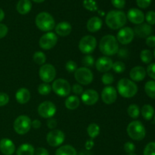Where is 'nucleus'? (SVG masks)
Instances as JSON below:
<instances>
[{
	"label": "nucleus",
	"instance_id": "obj_1",
	"mask_svg": "<svg viewBox=\"0 0 155 155\" xmlns=\"http://www.w3.org/2000/svg\"><path fill=\"white\" fill-rule=\"evenodd\" d=\"M127 15L122 11H110L107 14L105 18L106 25L112 30H119L123 28L127 24Z\"/></svg>",
	"mask_w": 155,
	"mask_h": 155
},
{
	"label": "nucleus",
	"instance_id": "obj_2",
	"mask_svg": "<svg viewBox=\"0 0 155 155\" xmlns=\"http://www.w3.org/2000/svg\"><path fill=\"white\" fill-rule=\"evenodd\" d=\"M99 49L105 56H112L119 51V42L113 35L104 36L99 42Z\"/></svg>",
	"mask_w": 155,
	"mask_h": 155
},
{
	"label": "nucleus",
	"instance_id": "obj_3",
	"mask_svg": "<svg viewBox=\"0 0 155 155\" xmlns=\"http://www.w3.org/2000/svg\"><path fill=\"white\" fill-rule=\"evenodd\" d=\"M117 89L118 93L126 98H133L138 92L137 85L133 80L127 78H123L118 81Z\"/></svg>",
	"mask_w": 155,
	"mask_h": 155
},
{
	"label": "nucleus",
	"instance_id": "obj_4",
	"mask_svg": "<svg viewBox=\"0 0 155 155\" xmlns=\"http://www.w3.org/2000/svg\"><path fill=\"white\" fill-rule=\"evenodd\" d=\"M35 23L36 27L44 32H50L55 27L54 18L49 13L45 12H40L36 15Z\"/></svg>",
	"mask_w": 155,
	"mask_h": 155
},
{
	"label": "nucleus",
	"instance_id": "obj_5",
	"mask_svg": "<svg viewBox=\"0 0 155 155\" xmlns=\"http://www.w3.org/2000/svg\"><path fill=\"white\" fill-rule=\"evenodd\" d=\"M128 136L135 141H142L146 135L145 127L140 121L134 120L130 123L127 129Z\"/></svg>",
	"mask_w": 155,
	"mask_h": 155
},
{
	"label": "nucleus",
	"instance_id": "obj_6",
	"mask_svg": "<svg viewBox=\"0 0 155 155\" xmlns=\"http://www.w3.org/2000/svg\"><path fill=\"white\" fill-rule=\"evenodd\" d=\"M31 120L27 115H21L14 122V130L18 134L25 135L31 129Z\"/></svg>",
	"mask_w": 155,
	"mask_h": 155
},
{
	"label": "nucleus",
	"instance_id": "obj_7",
	"mask_svg": "<svg viewBox=\"0 0 155 155\" xmlns=\"http://www.w3.org/2000/svg\"><path fill=\"white\" fill-rule=\"evenodd\" d=\"M51 89L58 96L67 97L71 93V86L68 80L60 78L53 81Z\"/></svg>",
	"mask_w": 155,
	"mask_h": 155
},
{
	"label": "nucleus",
	"instance_id": "obj_8",
	"mask_svg": "<svg viewBox=\"0 0 155 155\" xmlns=\"http://www.w3.org/2000/svg\"><path fill=\"white\" fill-rule=\"evenodd\" d=\"M97 45L95 37L91 35H86L80 39L79 42V49L83 54H89L93 52Z\"/></svg>",
	"mask_w": 155,
	"mask_h": 155
},
{
	"label": "nucleus",
	"instance_id": "obj_9",
	"mask_svg": "<svg viewBox=\"0 0 155 155\" xmlns=\"http://www.w3.org/2000/svg\"><path fill=\"white\" fill-rule=\"evenodd\" d=\"M74 77L79 84L87 86L93 80V74L89 68L82 67L74 72Z\"/></svg>",
	"mask_w": 155,
	"mask_h": 155
},
{
	"label": "nucleus",
	"instance_id": "obj_10",
	"mask_svg": "<svg viewBox=\"0 0 155 155\" xmlns=\"http://www.w3.org/2000/svg\"><path fill=\"white\" fill-rule=\"evenodd\" d=\"M39 76L44 83H51L56 77L55 68L51 64H45L39 68Z\"/></svg>",
	"mask_w": 155,
	"mask_h": 155
},
{
	"label": "nucleus",
	"instance_id": "obj_11",
	"mask_svg": "<svg viewBox=\"0 0 155 155\" xmlns=\"http://www.w3.org/2000/svg\"><path fill=\"white\" fill-rule=\"evenodd\" d=\"M58 42V36L53 32H47L39 39V45L44 50H50L54 48Z\"/></svg>",
	"mask_w": 155,
	"mask_h": 155
},
{
	"label": "nucleus",
	"instance_id": "obj_12",
	"mask_svg": "<svg viewBox=\"0 0 155 155\" xmlns=\"http://www.w3.org/2000/svg\"><path fill=\"white\" fill-rule=\"evenodd\" d=\"M37 111L40 117L45 119H49L54 117L57 109L54 103L50 101H45L39 104Z\"/></svg>",
	"mask_w": 155,
	"mask_h": 155
},
{
	"label": "nucleus",
	"instance_id": "obj_13",
	"mask_svg": "<svg viewBox=\"0 0 155 155\" xmlns=\"http://www.w3.org/2000/svg\"><path fill=\"white\" fill-rule=\"evenodd\" d=\"M64 133L60 130H52L46 136L47 143L51 147L60 146L64 142Z\"/></svg>",
	"mask_w": 155,
	"mask_h": 155
},
{
	"label": "nucleus",
	"instance_id": "obj_14",
	"mask_svg": "<svg viewBox=\"0 0 155 155\" xmlns=\"http://www.w3.org/2000/svg\"><path fill=\"white\" fill-rule=\"evenodd\" d=\"M135 37V33L131 27H126L120 29L117 35V40L122 45L130 44Z\"/></svg>",
	"mask_w": 155,
	"mask_h": 155
},
{
	"label": "nucleus",
	"instance_id": "obj_15",
	"mask_svg": "<svg viewBox=\"0 0 155 155\" xmlns=\"http://www.w3.org/2000/svg\"><path fill=\"white\" fill-rule=\"evenodd\" d=\"M117 98V91L114 87L107 86L101 92V99L106 104H111L116 101Z\"/></svg>",
	"mask_w": 155,
	"mask_h": 155
},
{
	"label": "nucleus",
	"instance_id": "obj_16",
	"mask_svg": "<svg viewBox=\"0 0 155 155\" xmlns=\"http://www.w3.org/2000/svg\"><path fill=\"white\" fill-rule=\"evenodd\" d=\"M113 61L107 56H103L97 59L95 61V68L97 71L101 73H107L112 69Z\"/></svg>",
	"mask_w": 155,
	"mask_h": 155
},
{
	"label": "nucleus",
	"instance_id": "obj_17",
	"mask_svg": "<svg viewBox=\"0 0 155 155\" xmlns=\"http://www.w3.org/2000/svg\"><path fill=\"white\" fill-rule=\"evenodd\" d=\"M99 99L98 93L94 89H87L83 91L81 95V100L86 105H94Z\"/></svg>",
	"mask_w": 155,
	"mask_h": 155
},
{
	"label": "nucleus",
	"instance_id": "obj_18",
	"mask_svg": "<svg viewBox=\"0 0 155 155\" xmlns=\"http://www.w3.org/2000/svg\"><path fill=\"white\" fill-rule=\"evenodd\" d=\"M127 18H128L130 22L134 24H137V25L142 24L145 21V15L143 12L139 9L135 8L128 11Z\"/></svg>",
	"mask_w": 155,
	"mask_h": 155
},
{
	"label": "nucleus",
	"instance_id": "obj_19",
	"mask_svg": "<svg viewBox=\"0 0 155 155\" xmlns=\"http://www.w3.org/2000/svg\"><path fill=\"white\" fill-rule=\"evenodd\" d=\"M135 35L139 38H147L151 36L152 33V27L148 24H139L136 26L133 30Z\"/></svg>",
	"mask_w": 155,
	"mask_h": 155
},
{
	"label": "nucleus",
	"instance_id": "obj_20",
	"mask_svg": "<svg viewBox=\"0 0 155 155\" xmlns=\"http://www.w3.org/2000/svg\"><path fill=\"white\" fill-rule=\"evenodd\" d=\"M0 151L4 155H12L15 152V145L11 139L4 138L0 140Z\"/></svg>",
	"mask_w": 155,
	"mask_h": 155
},
{
	"label": "nucleus",
	"instance_id": "obj_21",
	"mask_svg": "<svg viewBox=\"0 0 155 155\" xmlns=\"http://www.w3.org/2000/svg\"><path fill=\"white\" fill-rule=\"evenodd\" d=\"M146 76V71L142 66H136L132 68L130 72V77L133 82L142 81Z\"/></svg>",
	"mask_w": 155,
	"mask_h": 155
},
{
	"label": "nucleus",
	"instance_id": "obj_22",
	"mask_svg": "<svg viewBox=\"0 0 155 155\" xmlns=\"http://www.w3.org/2000/svg\"><path fill=\"white\" fill-rule=\"evenodd\" d=\"M55 29V33L58 36L64 37L70 35V33L72 31V26L69 22L67 21H62V22L58 23L57 25L54 27Z\"/></svg>",
	"mask_w": 155,
	"mask_h": 155
},
{
	"label": "nucleus",
	"instance_id": "obj_23",
	"mask_svg": "<svg viewBox=\"0 0 155 155\" xmlns=\"http://www.w3.org/2000/svg\"><path fill=\"white\" fill-rule=\"evenodd\" d=\"M102 20L98 17L95 16L89 19L86 24V27H87L88 31L91 33H95L100 30V29L102 27Z\"/></svg>",
	"mask_w": 155,
	"mask_h": 155
},
{
	"label": "nucleus",
	"instance_id": "obj_24",
	"mask_svg": "<svg viewBox=\"0 0 155 155\" xmlns=\"http://www.w3.org/2000/svg\"><path fill=\"white\" fill-rule=\"evenodd\" d=\"M15 98L19 104H27L30 99V91L27 88H21L15 93Z\"/></svg>",
	"mask_w": 155,
	"mask_h": 155
},
{
	"label": "nucleus",
	"instance_id": "obj_25",
	"mask_svg": "<svg viewBox=\"0 0 155 155\" xmlns=\"http://www.w3.org/2000/svg\"><path fill=\"white\" fill-rule=\"evenodd\" d=\"M32 8V3L30 0H20L16 5L18 12L21 15H27Z\"/></svg>",
	"mask_w": 155,
	"mask_h": 155
},
{
	"label": "nucleus",
	"instance_id": "obj_26",
	"mask_svg": "<svg viewBox=\"0 0 155 155\" xmlns=\"http://www.w3.org/2000/svg\"><path fill=\"white\" fill-rule=\"evenodd\" d=\"M64 104L68 110H75L80 106V100L77 95H69L65 100Z\"/></svg>",
	"mask_w": 155,
	"mask_h": 155
},
{
	"label": "nucleus",
	"instance_id": "obj_27",
	"mask_svg": "<svg viewBox=\"0 0 155 155\" xmlns=\"http://www.w3.org/2000/svg\"><path fill=\"white\" fill-rule=\"evenodd\" d=\"M35 149L30 144L24 143L17 149L16 155H34Z\"/></svg>",
	"mask_w": 155,
	"mask_h": 155
},
{
	"label": "nucleus",
	"instance_id": "obj_28",
	"mask_svg": "<svg viewBox=\"0 0 155 155\" xmlns=\"http://www.w3.org/2000/svg\"><path fill=\"white\" fill-rule=\"evenodd\" d=\"M55 155H77L75 148L69 145L61 146L56 150Z\"/></svg>",
	"mask_w": 155,
	"mask_h": 155
},
{
	"label": "nucleus",
	"instance_id": "obj_29",
	"mask_svg": "<svg viewBox=\"0 0 155 155\" xmlns=\"http://www.w3.org/2000/svg\"><path fill=\"white\" fill-rule=\"evenodd\" d=\"M141 114L143 118L146 120H151L154 115V109L150 104H145L142 107Z\"/></svg>",
	"mask_w": 155,
	"mask_h": 155
},
{
	"label": "nucleus",
	"instance_id": "obj_30",
	"mask_svg": "<svg viewBox=\"0 0 155 155\" xmlns=\"http://www.w3.org/2000/svg\"><path fill=\"white\" fill-rule=\"evenodd\" d=\"M145 93L151 98L155 99V81L150 80L145 85Z\"/></svg>",
	"mask_w": 155,
	"mask_h": 155
},
{
	"label": "nucleus",
	"instance_id": "obj_31",
	"mask_svg": "<svg viewBox=\"0 0 155 155\" xmlns=\"http://www.w3.org/2000/svg\"><path fill=\"white\" fill-rule=\"evenodd\" d=\"M87 133L92 139H95L99 135L100 127L97 124H91L88 126Z\"/></svg>",
	"mask_w": 155,
	"mask_h": 155
},
{
	"label": "nucleus",
	"instance_id": "obj_32",
	"mask_svg": "<svg viewBox=\"0 0 155 155\" xmlns=\"http://www.w3.org/2000/svg\"><path fill=\"white\" fill-rule=\"evenodd\" d=\"M33 59L35 63L42 66V65L45 64V61H46V55L42 51H36L33 54Z\"/></svg>",
	"mask_w": 155,
	"mask_h": 155
},
{
	"label": "nucleus",
	"instance_id": "obj_33",
	"mask_svg": "<svg viewBox=\"0 0 155 155\" xmlns=\"http://www.w3.org/2000/svg\"><path fill=\"white\" fill-rule=\"evenodd\" d=\"M127 114L131 118L136 119L139 117V114H140V109H139V106L136 104H130L127 108Z\"/></svg>",
	"mask_w": 155,
	"mask_h": 155
},
{
	"label": "nucleus",
	"instance_id": "obj_34",
	"mask_svg": "<svg viewBox=\"0 0 155 155\" xmlns=\"http://www.w3.org/2000/svg\"><path fill=\"white\" fill-rule=\"evenodd\" d=\"M140 58L145 64H149L152 61L153 54L150 50L144 49L140 53Z\"/></svg>",
	"mask_w": 155,
	"mask_h": 155
},
{
	"label": "nucleus",
	"instance_id": "obj_35",
	"mask_svg": "<svg viewBox=\"0 0 155 155\" xmlns=\"http://www.w3.org/2000/svg\"><path fill=\"white\" fill-rule=\"evenodd\" d=\"M83 5L86 10L95 12L98 10V5L95 0H83Z\"/></svg>",
	"mask_w": 155,
	"mask_h": 155
},
{
	"label": "nucleus",
	"instance_id": "obj_36",
	"mask_svg": "<svg viewBox=\"0 0 155 155\" xmlns=\"http://www.w3.org/2000/svg\"><path fill=\"white\" fill-rule=\"evenodd\" d=\"M51 86L48 83H42L38 86V92L41 95H48L51 92Z\"/></svg>",
	"mask_w": 155,
	"mask_h": 155
},
{
	"label": "nucleus",
	"instance_id": "obj_37",
	"mask_svg": "<svg viewBox=\"0 0 155 155\" xmlns=\"http://www.w3.org/2000/svg\"><path fill=\"white\" fill-rule=\"evenodd\" d=\"M112 69L114 70L115 73L117 74H122L126 70V65L121 61H117L114 62L112 66Z\"/></svg>",
	"mask_w": 155,
	"mask_h": 155
},
{
	"label": "nucleus",
	"instance_id": "obj_38",
	"mask_svg": "<svg viewBox=\"0 0 155 155\" xmlns=\"http://www.w3.org/2000/svg\"><path fill=\"white\" fill-rule=\"evenodd\" d=\"M114 81V77L113 74L109 72L104 73V75L101 77V82L105 86H109V85L112 84Z\"/></svg>",
	"mask_w": 155,
	"mask_h": 155
},
{
	"label": "nucleus",
	"instance_id": "obj_39",
	"mask_svg": "<svg viewBox=\"0 0 155 155\" xmlns=\"http://www.w3.org/2000/svg\"><path fill=\"white\" fill-rule=\"evenodd\" d=\"M82 63H83V66L85 68H90V67H92L94 64H95V59L90 54H86L84 58H83V61H82Z\"/></svg>",
	"mask_w": 155,
	"mask_h": 155
},
{
	"label": "nucleus",
	"instance_id": "obj_40",
	"mask_svg": "<svg viewBox=\"0 0 155 155\" xmlns=\"http://www.w3.org/2000/svg\"><path fill=\"white\" fill-rule=\"evenodd\" d=\"M143 155H155V142H149L144 149Z\"/></svg>",
	"mask_w": 155,
	"mask_h": 155
},
{
	"label": "nucleus",
	"instance_id": "obj_41",
	"mask_svg": "<svg viewBox=\"0 0 155 155\" xmlns=\"http://www.w3.org/2000/svg\"><path fill=\"white\" fill-rule=\"evenodd\" d=\"M77 64L75 61L70 60L65 64V69L68 73H74L77 70Z\"/></svg>",
	"mask_w": 155,
	"mask_h": 155
},
{
	"label": "nucleus",
	"instance_id": "obj_42",
	"mask_svg": "<svg viewBox=\"0 0 155 155\" xmlns=\"http://www.w3.org/2000/svg\"><path fill=\"white\" fill-rule=\"evenodd\" d=\"M145 19L149 25H154L155 24V12L150 11L147 12L146 15L145 16Z\"/></svg>",
	"mask_w": 155,
	"mask_h": 155
},
{
	"label": "nucleus",
	"instance_id": "obj_43",
	"mask_svg": "<svg viewBox=\"0 0 155 155\" xmlns=\"http://www.w3.org/2000/svg\"><path fill=\"white\" fill-rule=\"evenodd\" d=\"M124 151L127 153V154H133L136 150V146H135L133 142H127L124 144Z\"/></svg>",
	"mask_w": 155,
	"mask_h": 155
},
{
	"label": "nucleus",
	"instance_id": "obj_44",
	"mask_svg": "<svg viewBox=\"0 0 155 155\" xmlns=\"http://www.w3.org/2000/svg\"><path fill=\"white\" fill-rule=\"evenodd\" d=\"M9 102V96L5 92H0V107L6 105Z\"/></svg>",
	"mask_w": 155,
	"mask_h": 155
},
{
	"label": "nucleus",
	"instance_id": "obj_45",
	"mask_svg": "<svg viewBox=\"0 0 155 155\" xmlns=\"http://www.w3.org/2000/svg\"><path fill=\"white\" fill-rule=\"evenodd\" d=\"M72 92L75 94L76 95H82L83 92V88L80 84H74L72 86Z\"/></svg>",
	"mask_w": 155,
	"mask_h": 155
},
{
	"label": "nucleus",
	"instance_id": "obj_46",
	"mask_svg": "<svg viewBox=\"0 0 155 155\" xmlns=\"http://www.w3.org/2000/svg\"><path fill=\"white\" fill-rule=\"evenodd\" d=\"M146 73L151 78L155 80V63L151 64L147 68Z\"/></svg>",
	"mask_w": 155,
	"mask_h": 155
},
{
	"label": "nucleus",
	"instance_id": "obj_47",
	"mask_svg": "<svg viewBox=\"0 0 155 155\" xmlns=\"http://www.w3.org/2000/svg\"><path fill=\"white\" fill-rule=\"evenodd\" d=\"M111 3L117 8L122 9L126 5V0H111Z\"/></svg>",
	"mask_w": 155,
	"mask_h": 155
},
{
	"label": "nucleus",
	"instance_id": "obj_48",
	"mask_svg": "<svg viewBox=\"0 0 155 155\" xmlns=\"http://www.w3.org/2000/svg\"><path fill=\"white\" fill-rule=\"evenodd\" d=\"M136 3L141 8H147L151 5V0H136Z\"/></svg>",
	"mask_w": 155,
	"mask_h": 155
},
{
	"label": "nucleus",
	"instance_id": "obj_49",
	"mask_svg": "<svg viewBox=\"0 0 155 155\" xmlns=\"http://www.w3.org/2000/svg\"><path fill=\"white\" fill-rule=\"evenodd\" d=\"M8 32V28L4 24H0V39L5 37Z\"/></svg>",
	"mask_w": 155,
	"mask_h": 155
},
{
	"label": "nucleus",
	"instance_id": "obj_50",
	"mask_svg": "<svg viewBox=\"0 0 155 155\" xmlns=\"http://www.w3.org/2000/svg\"><path fill=\"white\" fill-rule=\"evenodd\" d=\"M46 124H47V127H48V128L51 129V130H54V129L56 128V127H57L58 123L55 119L51 117V118H49V119L47 120Z\"/></svg>",
	"mask_w": 155,
	"mask_h": 155
},
{
	"label": "nucleus",
	"instance_id": "obj_51",
	"mask_svg": "<svg viewBox=\"0 0 155 155\" xmlns=\"http://www.w3.org/2000/svg\"><path fill=\"white\" fill-rule=\"evenodd\" d=\"M146 45L150 48L155 47V36H149L146 38Z\"/></svg>",
	"mask_w": 155,
	"mask_h": 155
},
{
	"label": "nucleus",
	"instance_id": "obj_52",
	"mask_svg": "<svg viewBox=\"0 0 155 155\" xmlns=\"http://www.w3.org/2000/svg\"><path fill=\"white\" fill-rule=\"evenodd\" d=\"M34 155H49L48 150L44 148H38L35 150Z\"/></svg>",
	"mask_w": 155,
	"mask_h": 155
},
{
	"label": "nucleus",
	"instance_id": "obj_53",
	"mask_svg": "<svg viewBox=\"0 0 155 155\" xmlns=\"http://www.w3.org/2000/svg\"><path fill=\"white\" fill-rule=\"evenodd\" d=\"M41 125H42V124H41L40 120H34L31 123V127L34 129L40 128Z\"/></svg>",
	"mask_w": 155,
	"mask_h": 155
},
{
	"label": "nucleus",
	"instance_id": "obj_54",
	"mask_svg": "<svg viewBox=\"0 0 155 155\" xmlns=\"http://www.w3.org/2000/svg\"><path fill=\"white\" fill-rule=\"evenodd\" d=\"M92 146H93V142H88L86 145V148H87L88 150H90Z\"/></svg>",
	"mask_w": 155,
	"mask_h": 155
},
{
	"label": "nucleus",
	"instance_id": "obj_55",
	"mask_svg": "<svg viewBox=\"0 0 155 155\" xmlns=\"http://www.w3.org/2000/svg\"><path fill=\"white\" fill-rule=\"evenodd\" d=\"M5 18V12L2 8H0V22Z\"/></svg>",
	"mask_w": 155,
	"mask_h": 155
},
{
	"label": "nucleus",
	"instance_id": "obj_56",
	"mask_svg": "<svg viewBox=\"0 0 155 155\" xmlns=\"http://www.w3.org/2000/svg\"><path fill=\"white\" fill-rule=\"evenodd\" d=\"M33 2H35L36 3H41V2H43L45 0H33Z\"/></svg>",
	"mask_w": 155,
	"mask_h": 155
},
{
	"label": "nucleus",
	"instance_id": "obj_57",
	"mask_svg": "<svg viewBox=\"0 0 155 155\" xmlns=\"http://www.w3.org/2000/svg\"><path fill=\"white\" fill-rule=\"evenodd\" d=\"M127 155H136V154H134V153H133V154H127Z\"/></svg>",
	"mask_w": 155,
	"mask_h": 155
},
{
	"label": "nucleus",
	"instance_id": "obj_58",
	"mask_svg": "<svg viewBox=\"0 0 155 155\" xmlns=\"http://www.w3.org/2000/svg\"><path fill=\"white\" fill-rule=\"evenodd\" d=\"M154 58H155V49H154Z\"/></svg>",
	"mask_w": 155,
	"mask_h": 155
},
{
	"label": "nucleus",
	"instance_id": "obj_59",
	"mask_svg": "<svg viewBox=\"0 0 155 155\" xmlns=\"http://www.w3.org/2000/svg\"><path fill=\"white\" fill-rule=\"evenodd\" d=\"M154 122H155V114H154Z\"/></svg>",
	"mask_w": 155,
	"mask_h": 155
}]
</instances>
